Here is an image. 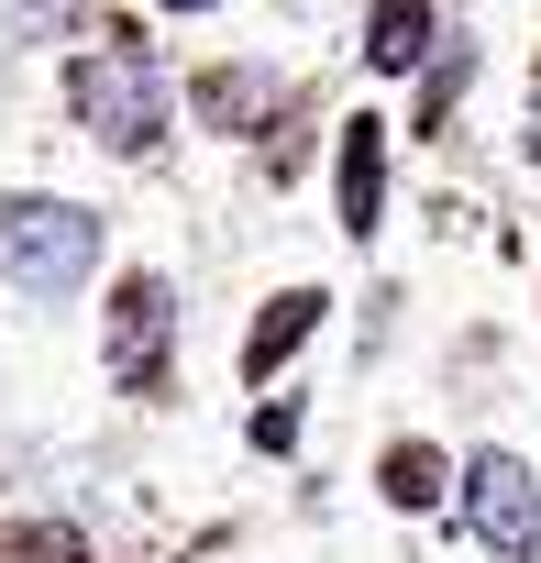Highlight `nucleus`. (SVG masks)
Here are the masks:
<instances>
[{
    "label": "nucleus",
    "instance_id": "nucleus-3",
    "mask_svg": "<svg viewBox=\"0 0 541 563\" xmlns=\"http://www.w3.org/2000/svg\"><path fill=\"white\" fill-rule=\"evenodd\" d=\"M464 530H475L486 552L530 563V552H541V475H530L519 453H464Z\"/></svg>",
    "mask_w": 541,
    "mask_h": 563
},
{
    "label": "nucleus",
    "instance_id": "nucleus-2",
    "mask_svg": "<svg viewBox=\"0 0 541 563\" xmlns=\"http://www.w3.org/2000/svg\"><path fill=\"white\" fill-rule=\"evenodd\" d=\"M78 122H89L111 155H144L155 122H166V67H155L144 45H100V56H78Z\"/></svg>",
    "mask_w": 541,
    "mask_h": 563
},
{
    "label": "nucleus",
    "instance_id": "nucleus-9",
    "mask_svg": "<svg viewBox=\"0 0 541 563\" xmlns=\"http://www.w3.org/2000/svg\"><path fill=\"white\" fill-rule=\"evenodd\" d=\"M12 12H23V34H56V23H67V0H12Z\"/></svg>",
    "mask_w": 541,
    "mask_h": 563
},
{
    "label": "nucleus",
    "instance_id": "nucleus-1",
    "mask_svg": "<svg viewBox=\"0 0 541 563\" xmlns=\"http://www.w3.org/2000/svg\"><path fill=\"white\" fill-rule=\"evenodd\" d=\"M0 276H12L23 299H78L100 276V210L78 199H0Z\"/></svg>",
    "mask_w": 541,
    "mask_h": 563
},
{
    "label": "nucleus",
    "instance_id": "nucleus-8",
    "mask_svg": "<svg viewBox=\"0 0 541 563\" xmlns=\"http://www.w3.org/2000/svg\"><path fill=\"white\" fill-rule=\"evenodd\" d=\"M387 497H398V508H431V497H442V464H431L420 442H409V453H387Z\"/></svg>",
    "mask_w": 541,
    "mask_h": 563
},
{
    "label": "nucleus",
    "instance_id": "nucleus-10",
    "mask_svg": "<svg viewBox=\"0 0 541 563\" xmlns=\"http://www.w3.org/2000/svg\"><path fill=\"white\" fill-rule=\"evenodd\" d=\"M166 12H210V0H166Z\"/></svg>",
    "mask_w": 541,
    "mask_h": 563
},
{
    "label": "nucleus",
    "instance_id": "nucleus-7",
    "mask_svg": "<svg viewBox=\"0 0 541 563\" xmlns=\"http://www.w3.org/2000/svg\"><path fill=\"white\" fill-rule=\"evenodd\" d=\"M365 56L398 78V67H420L431 56V12H420V0H376V34H365Z\"/></svg>",
    "mask_w": 541,
    "mask_h": 563
},
{
    "label": "nucleus",
    "instance_id": "nucleus-4",
    "mask_svg": "<svg viewBox=\"0 0 541 563\" xmlns=\"http://www.w3.org/2000/svg\"><path fill=\"white\" fill-rule=\"evenodd\" d=\"M166 321H177V299H166V276H122V299H111V376H122V387H155V354H166Z\"/></svg>",
    "mask_w": 541,
    "mask_h": 563
},
{
    "label": "nucleus",
    "instance_id": "nucleus-5",
    "mask_svg": "<svg viewBox=\"0 0 541 563\" xmlns=\"http://www.w3.org/2000/svg\"><path fill=\"white\" fill-rule=\"evenodd\" d=\"M376 221H387V133L354 122V133H343V232L365 243Z\"/></svg>",
    "mask_w": 541,
    "mask_h": 563
},
{
    "label": "nucleus",
    "instance_id": "nucleus-6",
    "mask_svg": "<svg viewBox=\"0 0 541 563\" xmlns=\"http://www.w3.org/2000/svg\"><path fill=\"white\" fill-rule=\"evenodd\" d=\"M310 332H321V299L299 288L288 310H265V321H254V343H243V365H254V376H277V365H288V354H299Z\"/></svg>",
    "mask_w": 541,
    "mask_h": 563
}]
</instances>
